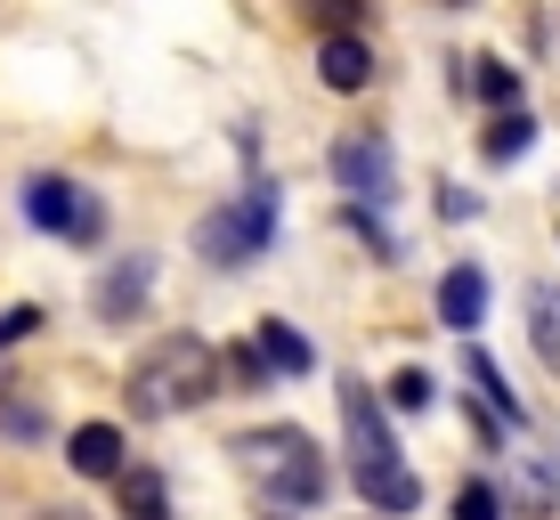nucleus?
<instances>
[{"instance_id": "obj_7", "label": "nucleus", "mask_w": 560, "mask_h": 520, "mask_svg": "<svg viewBox=\"0 0 560 520\" xmlns=\"http://www.w3.org/2000/svg\"><path fill=\"white\" fill-rule=\"evenodd\" d=\"M334 171H341L350 196H390V155H382L374 139H341L334 147Z\"/></svg>"}, {"instance_id": "obj_18", "label": "nucleus", "mask_w": 560, "mask_h": 520, "mask_svg": "<svg viewBox=\"0 0 560 520\" xmlns=\"http://www.w3.org/2000/svg\"><path fill=\"white\" fill-rule=\"evenodd\" d=\"M220 374H236L244 391H260V382H268V358H260V350H228V358H220Z\"/></svg>"}, {"instance_id": "obj_17", "label": "nucleus", "mask_w": 560, "mask_h": 520, "mask_svg": "<svg viewBox=\"0 0 560 520\" xmlns=\"http://www.w3.org/2000/svg\"><path fill=\"white\" fill-rule=\"evenodd\" d=\"M479 99H495V106H520V73L504 66V57H479Z\"/></svg>"}, {"instance_id": "obj_21", "label": "nucleus", "mask_w": 560, "mask_h": 520, "mask_svg": "<svg viewBox=\"0 0 560 520\" xmlns=\"http://www.w3.org/2000/svg\"><path fill=\"white\" fill-rule=\"evenodd\" d=\"M33 325H42V310H33V301H16V310H9V317H0V350H9V342H25V334H33Z\"/></svg>"}, {"instance_id": "obj_6", "label": "nucleus", "mask_w": 560, "mask_h": 520, "mask_svg": "<svg viewBox=\"0 0 560 520\" xmlns=\"http://www.w3.org/2000/svg\"><path fill=\"white\" fill-rule=\"evenodd\" d=\"M66 464L82 472V479H114L130 464V448H122V431H114V423H82V431L66 439Z\"/></svg>"}, {"instance_id": "obj_2", "label": "nucleus", "mask_w": 560, "mask_h": 520, "mask_svg": "<svg viewBox=\"0 0 560 520\" xmlns=\"http://www.w3.org/2000/svg\"><path fill=\"white\" fill-rule=\"evenodd\" d=\"M268 228H277V196H268V187H253V196H244V204L211 211V220L196 228V244H203V261L236 268V261H253L260 244H268Z\"/></svg>"}, {"instance_id": "obj_1", "label": "nucleus", "mask_w": 560, "mask_h": 520, "mask_svg": "<svg viewBox=\"0 0 560 520\" xmlns=\"http://www.w3.org/2000/svg\"><path fill=\"white\" fill-rule=\"evenodd\" d=\"M203 398H220V350L203 334H163L130 366V407L139 415H179V407H203Z\"/></svg>"}, {"instance_id": "obj_3", "label": "nucleus", "mask_w": 560, "mask_h": 520, "mask_svg": "<svg viewBox=\"0 0 560 520\" xmlns=\"http://www.w3.org/2000/svg\"><path fill=\"white\" fill-rule=\"evenodd\" d=\"M25 220L49 228V236H73V244L98 236V204H90L73 180H33V187H25Z\"/></svg>"}, {"instance_id": "obj_4", "label": "nucleus", "mask_w": 560, "mask_h": 520, "mask_svg": "<svg viewBox=\"0 0 560 520\" xmlns=\"http://www.w3.org/2000/svg\"><path fill=\"white\" fill-rule=\"evenodd\" d=\"M341 423H350L358 479H365V472H398V439H390V423H382V407L365 398V382H341Z\"/></svg>"}, {"instance_id": "obj_11", "label": "nucleus", "mask_w": 560, "mask_h": 520, "mask_svg": "<svg viewBox=\"0 0 560 520\" xmlns=\"http://www.w3.org/2000/svg\"><path fill=\"white\" fill-rule=\"evenodd\" d=\"M479 147H488V163H520V155L536 147V123H528L520 106H504V114L488 123V139H479Z\"/></svg>"}, {"instance_id": "obj_15", "label": "nucleus", "mask_w": 560, "mask_h": 520, "mask_svg": "<svg viewBox=\"0 0 560 520\" xmlns=\"http://www.w3.org/2000/svg\"><path fill=\"white\" fill-rule=\"evenodd\" d=\"M463 374L479 382V398H488V407H504V423H520V398L504 391V374H495V358H488V350H463Z\"/></svg>"}, {"instance_id": "obj_19", "label": "nucleus", "mask_w": 560, "mask_h": 520, "mask_svg": "<svg viewBox=\"0 0 560 520\" xmlns=\"http://www.w3.org/2000/svg\"><path fill=\"white\" fill-rule=\"evenodd\" d=\"M455 520H495V488L488 479H471V488L455 496Z\"/></svg>"}, {"instance_id": "obj_5", "label": "nucleus", "mask_w": 560, "mask_h": 520, "mask_svg": "<svg viewBox=\"0 0 560 520\" xmlns=\"http://www.w3.org/2000/svg\"><path fill=\"white\" fill-rule=\"evenodd\" d=\"M317 82L341 90V99H358V90L374 82V49H365L358 33H334V42H317Z\"/></svg>"}, {"instance_id": "obj_9", "label": "nucleus", "mask_w": 560, "mask_h": 520, "mask_svg": "<svg viewBox=\"0 0 560 520\" xmlns=\"http://www.w3.org/2000/svg\"><path fill=\"white\" fill-rule=\"evenodd\" d=\"M439 317H447L455 334H471V325L488 317V277H479L471 261H463V268H447V285H439Z\"/></svg>"}, {"instance_id": "obj_13", "label": "nucleus", "mask_w": 560, "mask_h": 520, "mask_svg": "<svg viewBox=\"0 0 560 520\" xmlns=\"http://www.w3.org/2000/svg\"><path fill=\"white\" fill-rule=\"evenodd\" d=\"M358 488H365V505H382V512H415L422 505V488H415L407 464H398V472H365Z\"/></svg>"}, {"instance_id": "obj_16", "label": "nucleus", "mask_w": 560, "mask_h": 520, "mask_svg": "<svg viewBox=\"0 0 560 520\" xmlns=\"http://www.w3.org/2000/svg\"><path fill=\"white\" fill-rule=\"evenodd\" d=\"M308 25H317V42L358 33V25H365V0H308Z\"/></svg>"}, {"instance_id": "obj_22", "label": "nucleus", "mask_w": 560, "mask_h": 520, "mask_svg": "<svg viewBox=\"0 0 560 520\" xmlns=\"http://www.w3.org/2000/svg\"><path fill=\"white\" fill-rule=\"evenodd\" d=\"M42 520H90V512H73V505H57V512H42Z\"/></svg>"}, {"instance_id": "obj_12", "label": "nucleus", "mask_w": 560, "mask_h": 520, "mask_svg": "<svg viewBox=\"0 0 560 520\" xmlns=\"http://www.w3.org/2000/svg\"><path fill=\"white\" fill-rule=\"evenodd\" d=\"M528 325H536V358L560 374V285H536L528 293Z\"/></svg>"}, {"instance_id": "obj_20", "label": "nucleus", "mask_w": 560, "mask_h": 520, "mask_svg": "<svg viewBox=\"0 0 560 520\" xmlns=\"http://www.w3.org/2000/svg\"><path fill=\"white\" fill-rule=\"evenodd\" d=\"M390 398H398V407H431V374H415V366H407V374L390 382Z\"/></svg>"}, {"instance_id": "obj_14", "label": "nucleus", "mask_w": 560, "mask_h": 520, "mask_svg": "<svg viewBox=\"0 0 560 520\" xmlns=\"http://www.w3.org/2000/svg\"><path fill=\"white\" fill-rule=\"evenodd\" d=\"M139 301H147V261H122V268L98 285V310H106V317H130Z\"/></svg>"}, {"instance_id": "obj_10", "label": "nucleus", "mask_w": 560, "mask_h": 520, "mask_svg": "<svg viewBox=\"0 0 560 520\" xmlns=\"http://www.w3.org/2000/svg\"><path fill=\"white\" fill-rule=\"evenodd\" d=\"M260 358H268V374H308V358H317V350H308L284 317H268L260 325Z\"/></svg>"}, {"instance_id": "obj_8", "label": "nucleus", "mask_w": 560, "mask_h": 520, "mask_svg": "<svg viewBox=\"0 0 560 520\" xmlns=\"http://www.w3.org/2000/svg\"><path fill=\"white\" fill-rule=\"evenodd\" d=\"M114 505H122V520H171L163 472H154V464H122V472H114Z\"/></svg>"}]
</instances>
